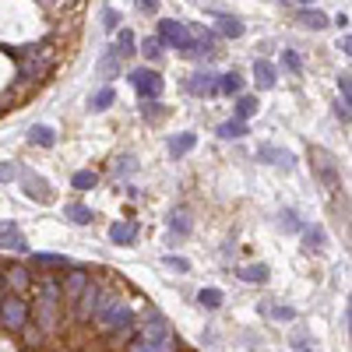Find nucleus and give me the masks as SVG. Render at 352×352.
<instances>
[{"label":"nucleus","mask_w":352,"mask_h":352,"mask_svg":"<svg viewBox=\"0 0 352 352\" xmlns=\"http://www.w3.org/2000/svg\"><path fill=\"white\" fill-rule=\"evenodd\" d=\"M8 296V289H4V275H0V300H4Z\"/></svg>","instance_id":"47"},{"label":"nucleus","mask_w":352,"mask_h":352,"mask_svg":"<svg viewBox=\"0 0 352 352\" xmlns=\"http://www.w3.org/2000/svg\"><path fill=\"white\" fill-rule=\"evenodd\" d=\"M296 4H307V0H296Z\"/></svg>","instance_id":"49"},{"label":"nucleus","mask_w":352,"mask_h":352,"mask_svg":"<svg viewBox=\"0 0 352 352\" xmlns=\"http://www.w3.org/2000/svg\"><path fill=\"white\" fill-rule=\"evenodd\" d=\"M296 21H300L303 28H314V32H320V28L331 25V18H328L324 11H317V8H296Z\"/></svg>","instance_id":"13"},{"label":"nucleus","mask_w":352,"mask_h":352,"mask_svg":"<svg viewBox=\"0 0 352 352\" xmlns=\"http://www.w3.org/2000/svg\"><path fill=\"white\" fill-rule=\"evenodd\" d=\"M131 85H134V92H138L144 102H159V96H162V78H159V71L138 67V71H131Z\"/></svg>","instance_id":"2"},{"label":"nucleus","mask_w":352,"mask_h":352,"mask_svg":"<svg viewBox=\"0 0 352 352\" xmlns=\"http://www.w3.org/2000/svg\"><path fill=\"white\" fill-rule=\"evenodd\" d=\"M141 53L148 56V60H159V56H162V43H159L155 36H148V39L141 43Z\"/></svg>","instance_id":"35"},{"label":"nucleus","mask_w":352,"mask_h":352,"mask_svg":"<svg viewBox=\"0 0 352 352\" xmlns=\"http://www.w3.org/2000/svg\"><path fill=\"white\" fill-rule=\"evenodd\" d=\"M0 250H25V232L11 219L0 222Z\"/></svg>","instance_id":"10"},{"label":"nucleus","mask_w":352,"mask_h":352,"mask_svg":"<svg viewBox=\"0 0 352 352\" xmlns=\"http://www.w3.org/2000/svg\"><path fill=\"white\" fill-rule=\"evenodd\" d=\"M222 141H236V138H247V124L243 120H226V124H219V131H215Z\"/></svg>","instance_id":"24"},{"label":"nucleus","mask_w":352,"mask_h":352,"mask_svg":"<svg viewBox=\"0 0 352 352\" xmlns=\"http://www.w3.org/2000/svg\"><path fill=\"white\" fill-rule=\"evenodd\" d=\"M282 229H285V232H303L300 215H296V212H282Z\"/></svg>","instance_id":"37"},{"label":"nucleus","mask_w":352,"mask_h":352,"mask_svg":"<svg viewBox=\"0 0 352 352\" xmlns=\"http://www.w3.org/2000/svg\"><path fill=\"white\" fill-rule=\"evenodd\" d=\"M268 314H272L275 320H292V317H296V310H292V307H272Z\"/></svg>","instance_id":"41"},{"label":"nucleus","mask_w":352,"mask_h":352,"mask_svg":"<svg viewBox=\"0 0 352 352\" xmlns=\"http://www.w3.org/2000/svg\"><path fill=\"white\" fill-rule=\"evenodd\" d=\"M176 342H138L131 352H173Z\"/></svg>","instance_id":"33"},{"label":"nucleus","mask_w":352,"mask_h":352,"mask_svg":"<svg viewBox=\"0 0 352 352\" xmlns=\"http://www.w3.org/2000/svg\"><path fill=\"white\" fill-rule=\"evenodd\" d=\"M71 184H74V190H92V187L99 184V173H92V169H78V173L71 176Z\"/></svg>","instance_id":"29"},{"label":"nucleus","mask_w":352,"mask_h":352,"mask_svg":"<svg viewBox=\"0 0 352 352\" xmlns=\"http://www.w3.org/2000/svg\"><path fill=\"white\" fill-rule=\"evenodd\" d=\"M28 320V303L21 296H4L0 300V324H4L8 331H21Z\"/></svg>","instance_id":"5"},{"label":"nucleus","mask_w":352,"mask_h":352,"mask_svg":"<svg viewBox=\"0 0 352 352\" xmlns=\"http://www.w3.org/2000/svg\"><path fill=\"white\" fill-rule=\"evenodd\" d=\"M338 92H342V102L349 106V102H352V74H349V71L338 74Z\"/></svg>","instance_id":"38"},{"label":"nucleus","mask_w":352,"mask_h":352,"mask_svg":"<svg viewBox=\"0 0 352 352\" xmlns=\"http://www.w3.org/2000/svg\"><path fill=\"white\" fill-rule=\"evenodd\" d=\"M257 159L268 162V166H278V169H292V166H296L292 152L282 148V144H261V148H257Z\"/></svg>","instance_id":"8"},{"label":"nucleus","mask_w":352,"mask_h":352,"mask_svg":"<svg viewBox=\"0 0 352 352\" xmlns=\"http://www.w3.org/2000/svg\"><path fill=\"white\" fill-rule=\"evenodd\" d=\"M335 113H338V120L349 124V106H345V102H335Z\"/></svg>","instance_id":"45"},{"label":"nucleus","mask_w":352,"mask_h":352,"mask_svg":"<svg viewBox=\"0 0 352 352\" xmlns=\"http://www.w3.org/2000/svg\"><path fill=\"white\" fill-rule=\"evenodd\" d=\"M194 144H197V134L194 131H184V134L169 138V155L173 159H184L187 152H194Z\"/></svg>","instance_id":"15"},{"label":"nucleus","mask_w":352,"mask_h":352,"mask_svg":"<svg viewBox=\"0 0 352 352\" xmlns=\"http://www.w3.org/2000/svg\"><path fill=\"white\" fill-rule=\"evenodd\" d=\"M310 155H314V173L320 176V180H324V187H328V190H338V173H335L331 155H328L324 148H314Z\"/></svg>","instance_id":"7"},{"label":"nucleus","mask_w":352,"mask_h":352,"mask_svg":"<svg viewBox=\"0 0 352 352\" xmlns=\"http://www.w3.org/2000/svg\"><path fill=\"white\" fill-rule=\"evenodd\" d=\"M335 25L342 28V32H349V14H338V18H335Z\"/></svg>","instance_id":"46"},{"label":"nucleus","mask_w":352,"mask_h":352,"mask_svg":"<svg viewBox=\"0 0 352 352\" xmlns=\"http://www.w3.org/2000/svg\"><path fill=\"white\" fill-rule=\"evenodd\" d=\"M138 4V11H144V14H155L159 11V0H134Z\"/></svg>","instance_id":"43"},{"label":"nucleus","mask_w":352,"mask_h":352,"mask_svg":"<svg viewBox=\"0 0 352 352\" xmlns=\"http://www.w3.org/2000/svg\"><path fill=\"white\" fill-rule=\"evenodd\" d=\"M18 173H21V169H18L14 162H0V180H14Z\"/></svg>","instance_id":"42"},{"label":"nucleus","mask_w":352,"mask_h":352,"mask_svg":"<svg viewBox=\"0 0 352 352\" xmlns=\"http://www.w3.org/2000/svg\"><path fill=\"white\" fill-rule=\"evenodd\" d=\"M96 320H99L106 331H120V328H127L131 320H134V314H131V303H124V300H109V303L99 310Z\"/></svg>","instance_id":"3"},{"label":"nucleus","mask_w":352,"mask_h":352,"mask_svg":"<svg viewBox=\"0 0 352 352\" xmlns=\"http://www.w3.org/2000/svg\"><path fill=\"white\" fill-rule=\"evenodd\" d=\"M134 46H138V39H134V32H131V28H120V36H116V43L109 46L116 56H120V60H124V56H131L134 53Z\"/></svg>","instance_id":"21"},{"label":"nucleus","mask_w":352,"mask_h":352,"mask_svg":"<svg viewBox=\"0 0 352 352\" xmlns=\"http://www.w3.org/2000/svg\"><path fill=\"white\" fill-rule=\"evenodd\" d=\"M56 300H60V285H56V282H43L39 285V317H43L46 331L56 324Z\"/></svg>","instance_id":"6"},{"label":"nucleus","mask_w":352,"mask_h":352,"mask_svg":"<svg viewBox=\"0 0 352 352\" xmlns=\"http://www.w3.org/2000/svg\"><path fill=\"white\" fill-rule=\"evenodd\" d=\"M254 113H257V99H254V96H240L236 106H232V120H243V124H247Z\"/></svg>","instance_id":"23"},{"label":"nucleus","mask_w":352,"mask_h":352,"mask_svg":"<svg viewBox=\"0 0 352 352\" xmlns=\"http://www.w3.org/2000/svg\"><path fill=\"white\" fill-rule=\"evenodd\" d=\"M169 229L176 232V236H190V219L184 212H173L169 215Z\"/></svg>","instance_id":"32"},{"label":"nucleus","mask_w":352,"mask_h":352,"mask_svg":"<svg viewBox=\"0 0 352 352\" xmlns=\"http://www.w3.org/2000/svg\"><path fill=\"white\" fill-rule=\"evenodd\" d=\"M64 215L74 222V226H88L96 219V212L88 208V204H81V201H71V204H64Z\"/></svg>","instance_id":"18"},{"label":"nucleus","mask_w":352,"mask_h":352,"mask_svg":"<svg viewBox=\"0 0 352 352\" xmlns=\"http://www.w3.org/2000/svg\"><path fill=\"white\" fill-rule=\"evenodd\" d=\"M96 74L99 78H120V56H116L113 50H106V56H99V64H96Z\"/></svg>","instance_id":"17"},{"label":"nucleus","mask_w":352,"mask_h":352,"mask_svg":"<svg viewBox=\"0 0 352 352\" xmlns=\"http://www.w3.org/2000/svg\"><path fill=\"white\" fill-rule=\"evenodd\" d=\"M102 296H106V292H102V285H92V282H88V289L81 292V296H78V310H81V317L88 320V317H99V310L106 307L102 303Z\"/></svg>","instance_id":"9"},{"label":"nucleus","mask_w":352,"mask_h":352,"mask_svg":"<svg viewBox=\"0 0 352 352\" xmlns=\"http://www.w3.org/2000/svg\"><path fill=\"white\" fill-rule=\"evenodd\" d=\"M162 113H166L162 102H144V106H141V116H144V120H159Z\"/></svg>","instance_id":"39"},{"label":"nucleus","mask_w":352,"mask_h":352,"mask_svg":"<svg viewBox=\"0 0 352 352\" xmlns=\"http://www.w3.org/2000/svg\"><path fill=\"white\" fill-rule=\"evenodd\" d=\"M278 4H296V0H278Z\"/></svg>","instance_id":"48"},{"label":"nucleus","mask_w":352,"mask_h":352,"mask_svg":"<svg viewBox=\"0 0 352 352\" xmlns=\"http://www.w3.org/2000/svg\"><path fill=\"white\" fill-rule=\"evenodd\" d=\"M28 141L39 144V148H53V144H56V131L46 127V124H36L32 131H28Z\"/></svg>","instance_id":"20"},{"label":"nucleus","mask_w":352,"mask_h":352,"mask_svg":"<svg viewBox=\"0 0 352 352\" xmlns=\"http://www.w3.org/2000/svg\"><path fill=\"white\" fill-rule=\"evenodd\" d=\"M18 180H21V190L32 197V201H39V204H53V201H56V194H53V187H50L46 176H39V173H32V169H21Z\"/></svg>","instance_id":"4"},{"label":"nucleus","mask_w":352,"mask_h":352,"mask_svg":"<svg viewBox=\"0 0 352 352\" xmlns=\"http://www.w3.org/2000/svg\"><path fill=\"white\" fill-rule=\"evenodd\" d=\"M338 50H342V53H345V56H349V53H352V39H349V32H345V36H342V39H338Z\"/></svg>","instance_id":"44"},{"label":"nucleus","mask_w":352,"mask_h":352,"mask_svg":"<svg viewBox=\"0 0 352 352\" xmlns=\"http://www.w3.org/2000/svg\"><path fill=\"white\" fill-rule=\"evenodd\" d=\"M18 64H21V78H28V81L46 78L53 71V50H50V43H43V46H21L18 50Z\"/></svg>","instance_id":"1"},{"label":"nucleus","mask_w":352,"mask_h":352,"mask_svg":"<svg viewBox=\"0 0 352 352\" xmlns=\"http://www.w3.org/2000/svg\"><path fill=\"white\" fill-rule=\"evenodd\" d=\"M109 240H113L116 247L134 243V240H138V222H116V226L109 229Z\"/></svg>","instance_id":"16"},{"label":"nucleus","mask_w":352,"mask_h":352,"mask_svg":"<svg viewBox=\"0 0 352 352\" xmlns=\"http://www.w3.org/2000/svg\"><path fill=\"white\" fill-rule=\"evenodd\" d=\"M282 67H289L292 74H300V71H303V60H300V53H296V50H282Z\"/></svg>","instance_id":"34"},{"label":"nucleus","mask_w":352,"mask_h":352,"mask_svg":"<svg viewBox=\"0 0 352 352\" xmlns=\"http://www.w3.org/2000/svg\"><path fill=\"white\" fill-rule=\"evenodd\" d=\"M8 285L14 289V296H18V292H25L28 285H32V278H28L25 268H8V272H4V289H8Z\"/></svg>","instance_id":"19"},{"label":"nucleus","mask_w":352,"mask_h":352,"mask_svg":"<svg viewBox=\"0 0 352 352\" xmlns=\"http://www.w3.org/2000/svg\"><path fill=\"white\" fill-rule=\"evenodd\" d=\"M102 25H106V32H116V25H120V14H116L113 8L102 11Z\"/></svg>","instance_id":"40"},{"label":"nucleus","mask_w":352,"mask_h":352,"mask_svg":"<svg viewBox=\"0 0 352 352\" xmlns=\"http://www.w3.org/2000/svg\"><path fill=\"white\" fill-rule=\"evenodd\" d=\"M240 88H243V78H240L236 71L219 74V92H222V96H240Z\"/></svg>","instance_id":"26"},{"label":"nucleus","mask_w":352,"mask_h":352,"mask_svg":"<svg viewBox=\"0 0 352 352\" xmlns=\"http://www.w3.org/2000/svg\"><path fill=\"white\" fill-rule=\"evenodd\" d=\"M88 289V275L81 272V268H71V275L64 278V285H60V296L64 300H71V303H78V296Z\"/></svg>","instance_id":"12"},{"label":"nucleus","mask_w":352,"mask_h":352,"mask_svg":"<svg viewBox=\"0 0 352 352\" xmlns=\"http://www.w3.org/2000/svg\"><path fill=\"white\" fill-rule=\"evenodd\" d=\"M162 264H166L169 272H190V261H187V257H176V254H166Z\"/></svg>","instance_id":"36"},{"label":"nucleus","mask_w":352,"mask_h":352,"mask_svg":"<svg viewBox=\"0 0 352 352\" xmlns=\"http://www.w3.org/2000/svg\"><path fill=\"white\" fill-rule=\"evenodd\" d=\"M222 300H226V296H222V289H201V292H197V303H201L204 310H219Z\"/></svg>","instance_id":"30"},{"label":"nucleus","mask_w":352,"mask_h":352,"mask_svg":"<svg viewBox=\"0 0 352 352\" xmlns=\"http://www.w3.org/2000/svg\"><path fill=\"white\" fill-rule=\"evenodd\" d=\"M32 264H36V268H71V261L64 257V254H36L32 257Z\"/></svg>","instance_id":"25"},{"label":"nucleus","mask_w":352,"mask_h":352,"mask_svg":"<svg viewBox=\"0 0 352 352\" xmlns=\"http://www.w3.org/2000/svg\"><path fill=\"white\" fill-rule=\"evenodd\" d=\"M303 247L307 250H320V247H324V229H320V226H303Z\"/></svg>","instance_id":"28"},{"label":"nucleus","mask_w":352,"mask_h":352,"mask_svg":"<svg viewBox=\"0 0 352 352\" xmlns=\"http://www.w3.org/2000/svg\"><path fill=\"white\" fill-rule=\"evenodd\" d=\"M236 275H240L243 282H268L272 268H268V264H247V268H240Z\"/></svg>","instance_id":"27"},{"label":"nucleus","mask_w":352,"mask_h":352,"mask_svg":"<svg viewBox=\"0 0 352 352\" xmlns=\"http://www.w3.org/2000/svg\"><path fill=\"white\" fill-rule=\"evenodd\" d=\"M113 99H116V96H113V88H109V85L99 88V92L92 96V113H106V109L113 106Z\"/></svg>","instance_id":"31"},{"label":"nucleus","mask_w":352,"mask_h":352,"mask_svg":"<svg viewBox=\"0 0 352 352\" xmlns=\"http://www.w3.org/2000/svg\"><path fill=\"white\" fill-rule=\"evenodd\" d=\"M215 14V21H219V32L222 36H229V39H240L243 36V21L236 18V14H226V11H212Z\"/></svg>","instance_id":"14"},{"label":"nucleus","mask_w":352,"mask_h":352,"mask_svg":"<svg viewBox=\"0 0 352 352\" xmlns=\"http://www.w3.org/2000/svg\"><path fill=\"white\" fill-rule=\"evenodd\" d=\"M254 81L257 88H275V67L268 60H254Z\"/></svg>","instance_id":"22"},{"label":"nucleus","mask_w":352,"mask_h":352,"mask_svg":"<svg viewBox=\"0 0 352 352\" xmlns=\"http://www.w3.org/2000/svg\"><path fill=\"white\" fill-rule=\"evenodd\" d=\"M187 88H190L194 96H219V74H212V71H197V74H190Z\"/></svg>","instance_id":"11"}]
</instances>
